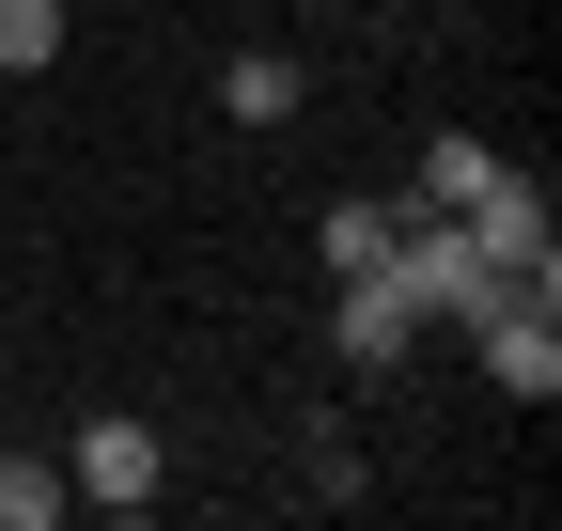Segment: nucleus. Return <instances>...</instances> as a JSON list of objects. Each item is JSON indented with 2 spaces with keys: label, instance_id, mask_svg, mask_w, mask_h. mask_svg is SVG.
Wrapping results in <instances>:
<instances>
[{
  "label": "nucleus",
  "instance_id": "nucleus-1",
  "mask_svg": "<svg viewBox=\"0 0 562 531\" xmlns=\"http://www.w3.org/2000/svg\"><path fill=\"white\" fill-rule=\"evenodd\" d=\"M391 282H406L422 313H469V328H484V313H501V297H531V282H516V266H501V250H484L469 219H438V204H422V219H391Z\"/></svg>",
  "mask_w": 562,
  "mask_h": 531
},
{
  "label": "nucleus",
  "instance_id": "nucleus-2",
  "mask_svg": "<svg viewBox=\"0 0 562 531\" xmlns=\"http://www.w3.org/2000/svg\"><path fill=\"white\" fill-rule=\"evenodd\" d=\"M63 485H79L94 516H157V422H140V407H94L79 453H63Z\"/></svg>",
  "mask_w": 562,
  "mask_h": 531
},
{
  "label": "nucleus",
  "instance_id": "nucleus-3",
  "mask_svg": "<svg viewBox=\"0 0 562 531\" xmlns=\"http://www.w3.org/2000/svg\"><path fill=\"white\" fill-rule=\"evenodd\" d=\"M484 375H501L516 407H547V391H562V328H547V297H501V313H484Z\"/></svg>",
  "mask_w": 562,
  "mask_h": 531
},
{
  "label": "nucleus",
  "instance_id": "nucleus-4",
  "mask_svg": "<svg viewBox=\"0 0 562 531\" xmlns=\"http://www.w3.org/2000/svg\"><path fill=\"white\" fill-rule=\"evenodd\" d=\"M453 219H469V235H484V250H501L516 282L547 297V266H562V250H547V188H516V172H501V188H484V204H453Z\"/></svg>",
  "mask_w": 562,
  "mask_h": 531
},
{
  "label": "nucleus",
  "instance_id": "nucleus-5",
  "mask_svg": "<svg viewBox=\"0 0 562 531\" xmlns=\"http://www.w3.org/2000/svg\"><path fill=\"white\" fill-rule=\"evenodd\" d=\"M406 328H422V297L391 266H360V282H344V360H406Z\"/></svg>",
  "mask_w": 562,
  "mask_h": 531
},
{
  "label": "nucleus",
  "instance_id": "nucleus-6",
  "mask_svg": "<svg viewBox=\"0 0 562 531\" xmlns=\"http://www.w3.org/2000/svg\"><path fill=\"white\" fill-rule=\"evenodd\" d=\"M220 110L235 125H281V110H297V63H281V47H235L220 63Z\"/></svg>",
  "mask_w": 562,
  "mask_h": 531
},
{
  "label": "nucleus",
  "instance_id": "nucleus-7",
  "mask_svg": "<svg viewBox=\"0 0 562 531\" xmlns=\"http://www.w3.org/2000/svg\"><path fill=\"white\" fill-rule=\"evenodd\" d=\"M391 219H406V204H328V219H313L328 282H360V266H391Z\"/></svg>",
  "mask_w": 562,
  "mask_h": 531
},
{
  "label": "nucleus",
  "instance_id": "nucleus-8",
  "mask_svg": "<svg viewBox=\"0 0 562 531\" xmlns=\"http://www.w3.org/2000/svg\"><path fill=\"white\" fill-rule=\"evenodd\" d=\"M484 188H501V142H469V125H453V142H438V157H422V204H438V219H453V204H484Z\"/></svg>",
  "mask_w": 562,
  "mask_h": 531
},
{
  "label": "nucleus",
  "instance_id": "nucleus-9",
  "mask_svg": "<svg viewBox=\"0 0 562 531\" xmlns=\"http://www.w3.org/2000/svg\"><path fill=\"white\" fill-rule=\"evenodd\" d=\"M47 516H79V485L47 453H0V531H47Z\"/></svg>",
  "mask_w": 562,
  "mask_h": 531
},
{
  "label": "nucleus",
  "instance_id": "nucleus-10",
  "mask_svg": "<svg viewBox=\"0 0 562 531\" xmlns=\"http://www.w3.org/2000/svg\"><path fill=\"white\" fill-rule=\"evenodd\" d=\"M63 63V0H0V79H47Z\"/></svg>",
  "mask_w": 562,
  "mask_h": 531
}]
</instances>
